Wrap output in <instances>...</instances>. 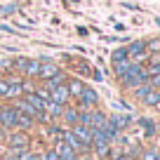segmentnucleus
Returning a JSON list of instances; mask_svg holds the SVG:
<instances>
[{
	"label": "nucleus",
	"instance_id": "19",
	"mask_svg": "<svg viewBox=\"0 0 160 160\" xmlns=\"http://www.w3.org/2000/svg\"><path fill=\"white\" fill-rule=\"evenodd\" d=\"M146 52H153V54H160V40H151V42H146Z\"/></svg>",
	"mask_w": 160,
	"mask_h": 160
},
{
	"label": "nucleus",
	"instance_id": "22",
	"mask_svg": "<svg viewBox=\"0 0 160 160\" xmlns=\"http://www.w3.org/2000/svg\"><path fill=\"white\" fill-rule=\"evenodd\" d=\"M148 85L153 87V90L160 92V73H158V75H151V78H148Z\"/></svg>",
	"mask_w": 160,
	"mask_h": 160
},
{
	"label": "nucleus",
	"instance_id": "15",
	"mask_svg": "<svg viewBox=\"0 0 160 160\" xmlns=\"http://www.w3.org/2000/svg\"><path fill=\"white\" fill-rule=\"evenodd\" d=\"M45 113H50V118H59V115L64 113V108H61V104L47 101V104H45Z\"/></svg>",
	"mask_w": 160,
	"mask_h": 160
},
{
	"label": "nucleus",
	"instance_id": "3",
	"mask_svg": "<svg viewBox=\"0 0 160 160\" xmlns=\"http://www.w3.org/2000/svg\"><path fill=\"white\" fill-rule=\"evenodd\" d=\"M17 118H19V111L14 106H0V127L5 130H14L17 127Z\"/></svg>",
	"mask_w": 160,
	"mask_h": 160
},
{
	"label": "nucleus",
	"instance_id": "12",
	"mask_svg": "<svg viewBox=\"0 0 160 160\" xmlns=\"http://www.w3.org/2000/svg\"><path fill=\"white\" fill-rule=\"evenodd\" d=\"M7 82H10V87H7V97L5 99H17V97L24 94V87H21L19 80H7Z\"/></svg>",
	"mask_w": 160,
	"mask_h": 160
},
{
	"label": "nucleus",
	"instance_id": "21",
	"mask_svg": "<svg viewBox=\"0 0 160 160\" xmlns=\"http://www.w3.org/2000/svg\"><path fill=\"white\" fill-rule=\"evenodd\" d=\"M7 87H10V82H7L5 78H0V99H5V97H7Z\"/></svg>",
	"mask_w": 160,
	"mask_h": 160
},
{
	"label": "nucleus",
	"instance_id": "14",
	"mask_svg": "<svg viewBox=\"0 0 160 160\" xmlns=\"http://www.w3.org/2000/svg\"><path fill=\"white\" fill-rule=\"evenodd\" d=\"M66 87H68V92H71V97H80V92H82V90H85V82H82V80H68V85H66Z\"/></svg>",
	"mask_w": 160,
	"mask_h": 160
},
{
	"label": "nucleus",
	"instance_id": "7",
	"mask_svg": "<svg viewBox=\"0 0 160 160\" xmlns=\"http://www.w3.org/2000/svg\"><path fill=\"white\" fill-rule=\"evenodd\" d=\"M108 118L101 111H90V130H104Z\"/></svg>",
	"mask_w": 160,
	"mask_h": 160
},
{
	"label": "nucleus",
	"instance_id": "24",
	"mask_svg": "<svg viewBox=\"0 0 160 160\" xmlns=\"http://www.w3.org/2000/svg\"><path fill=\"white\" fill-rule=\"evenodd\" d=\"M144 160H158V153H155V151H146V153H144Z\"/></svg>",
	"mask_w": 160,
	"mask_h": 160
},
{
	"label": "nucleus",
	"instance_id": "17",
	"mask_svg": "<svg viewBox=\"0 0 160 160\" xmlns=\"http://www.w3.org/2000/svg\"><path fill=\"white\" fill-rule=\"evenodd\" d=\"M64 141H66V144H68L71 148L75 151V153H78V151L82 148V146L78 144V139H75V137H73V132H64Z\"/></svg>",
	"mask_w": 160,
	"mask_h": 160
},
{
	"label": "nucleus",
	"instance_id": "10",
	"mask_svg": "<svg viewBox=\"0 0 160 160\" xmlns=\"http://www.w3.org/2000/svg\"><path fill=\"white\" fill-rule=\"evenodd\" d=\"M57 73H59V68H57L54 64H47V61H40V73H38V78H42V80H50V78H54Z\"/></svg>",
	"mask_w": 160,
	"mask_h": 160
},
{
	"label": "nucleus",
	"instance_id": "4",
	"mask_svg": "<svg viewBox=\"0 0 160 160\" xmlns=\"http://www.w3.org/2000/svg\"><path fill=\"white\" fill-rule=\"evenodd\" d=\"M71 132H73V137L78 139V144L82 146V148H90L92 146V130L85 125H73L71 127Z\"/></svg>",
	"mask_w": 160,
	"mask_h": 160
},
{
	"label": "nucleus",
	"instance_id": "28",
	"mask_svg": "<svg viewBox=\"0 0 160 160\" xmlns=\"http://www.w3.org/2000/svg\"><path fill=\"white\" fill-rule=\"evenodd\" d=\"M155 21H158V26H160V19H155Z\"/></svg>",
	"mask_w": 160,
	"mask_h": 160
},
{
	"label": "nucleus",
	"instance_id": "2",
	"mask_svg": "<svg viewBox=\"0 0 160 160\" xmlns=\"http://www.w3.org/2000/svg\"><path fill=\"white\" fill-rule=\"evenodd\" d=\"M125 52H127V59H130L132 64H144V61L148 59V52H146V42L144 40L130 42V45L125 47Z\"/></svg>",
	"mask_w": 160,
	"mask_h": 160
},
{
	"label": "nucleus",
	"instance_id": "13",
	"mask_svg": "<svg viewBox=\"0 0 160 160\" xmlns=\"http://www.w3.org/2000/svg\"><path fill=\"white\" fill-rule=\"evenodd\" d=\"M141 101H144L146 106H158V108H160V92L151 87V90L144 94V99H141Z\"/></svg>",
	"mask_w": 160,
	"mask_h": 160
},
{
	"label": "nucleus",
	"instance_id": "25",
	"mask_svg": "<svg viewBox=\"0 0 160 160\" xmlns=\"http://www.w3.org/2000/svg\"><path fill=\"white\" fill-rule=\"evenodd\" d=\"M42 160H61V158H59V155L54 153V151H50L47 155H42Z\"/></svg>",
	"mask_w": 160,
	"mask_h": 160
},
{
	"label": "nucleus",
	"instance_id": "5",
	"mask_svg": "<svg viewBox=\"0 0 160 160\" xmlns=\"http://www.w3.org/2000/svg\"><path fill=\"white\" fill-rule=\"evenodd\" d=\"M26 146H28V137H26V132H14V134H10V151H14V153H24Z\"/></svg>",
	"mask_w": 160,
	"mask_h": 160
},
{
	"label": "nucleus",
	"instance_id": "6",
	"mask_svg": "<svg viewBox=\"0 0 160 160\" xmlns=\"http://www.w3.org/2000/svg\"><path fill=\"white\" fill-rule=\"evenodd\" d=\"M50 101H54V104H68L71 101V92H68V87L66 85H57L54 90L50 92Z\"/></svg>",
	"mask_w": 160,
	"mask_h": 160
},
{
	"label": "nucleus",
	"instance_id": "26",
	"mask_svg": "<svg viewBox=\"0 0 160 160\" xmlns=\"http://www.w3.org/2000/svg\"><path fill=\"white\" fill-rule=\"evenodd\" d=\"M115 160H134L132 155H115Z\"/></svg>",
	"mask_w": 160,
	"mask_h": 160
},
{
	"label": "nucleus",
	"instance_id": "27",
	"mask_svg": "<svg viewBox=\"0 0 160 160\" xmlns=\"http://www.w3.org/2000/svg\"><path fill=\"white\" fill-rule=\"evenodd\" d=\"M155 153H158V160H160V151H155Z\"/></svg>",
	"mask_w": 160,
	"mask_h": 160
},
{
	"label": "nucleus",
	"instance_id": "18",
	"mask_svg": "<svg viewBox=\"0 0 160 160\" xmlns=\"http://www.w3.org/2000/svg\"><path fill=\"white\" fill-rule=\"evenodd\" d=\"M61 115H64V118L71 122V127H73V125H78V111H75V108H68V111H64Z\"/></svg>",
	"mask_w": 160,
	"mask_h": 160
},
{
	"label": "nucleus",
	"instance_id": "8",
	"mask_svg": "<svg viewBox=\"0 0 160 160\" xmlns=\"http://www.w3.org/2000/svg\"><path fill=\"white\" fill-rule=\"evenodd\" d=\"M54 153L59 155L61 160H75L78 158V153H75L73 148H71L68 144H66V141H59V144H57V148H54Z\"/></svg>",
	"mask_w": 160,
	"mask_h": 160
},
{
	"label": "nucleus",
	"instance_id": "9",
	"mask_svg": "<svg viewBox=\"0 0 160 160\" xmlns=\"http://www.w3.org/2000/svg\"><path fill=\"white\" fill-rule=\"evenodd\" d=\"M80 106H82V108H92V106L97 104V92L94 90H90V87H85V90L80 92Z\"/></svg>",
	"mask_w": 160,
	"mask_h": 160
},
{
	"label": "nucleus",
	"instance_id": "16",
	"mask_svg": "<svg viewBox=\"0 0 160 160\" xmlns=\"http://www.w3.org/2000/svg\"><path fill=\"white\" fill-rule=\"evenodd\" d=\"M33 122L35 120L31 118V115H24V113H19V118H17V127H19V130H31Z\"/></svg>",
	"mask_w": 160,
	"mask_h": 160
},
{
	"label": "nucleus",
	"instance_id": "11",
	"mask_svg": "<svg viewBox=\"0 0 160 160\" xmlns=\"http://www.w3.org/2000/svg\"><path fill=\"white\" fill-rule=\"evenodd\" d=\"M40 73V59H28L24 66V75L26 78H38Z\"/></svg>",
	"mask_w": 160,
	"mask_h": 160
},
{
	"label": "nucleus",
	"instance_id": "23",
	"mask_svg": "<svg viewBox=\"0 0 160 160\" xmlns=\"http://www.w3.org/2000/svg\"><path fill=\"white\" fill-rule=\"evenodd\" d=\"M7 71H12V61L0 59V73H7Z\"/></svg>",
	"mask_w": 160,
	"mask_h": 160
},
{
	"label": "nucleus",
	"instance_id": "1",
	"mask_svg": "<svg viewBox=\"0 0 160 160\" xmlns=\"http://www.w3.org/2000/svg\"><path fill=\"white\" fill-rule=\"evenodd\" d=\"M120 80L125 87H139L144 82H148V75H146V68L141 64H130V68L120 75Z\"/></svg>",
	"mask_w": 160,
	"mask_h": 160
},
{
	"label": "nucleus",
	"instance_id": "20",
	"mask_svg": "<svg viewBox=\"0 0 160 160\" xmlns=\"http://www.w3.org/2000/svg\"><path fill=\"white\" fill-rule=\"evenodd\" d=\"M122 59H127L125 47H120V50H115V52H113V64H115V61H122Z\"/></svg>",
	"mask_w": 160,
	"mask_h": 160
}]
</instances>
